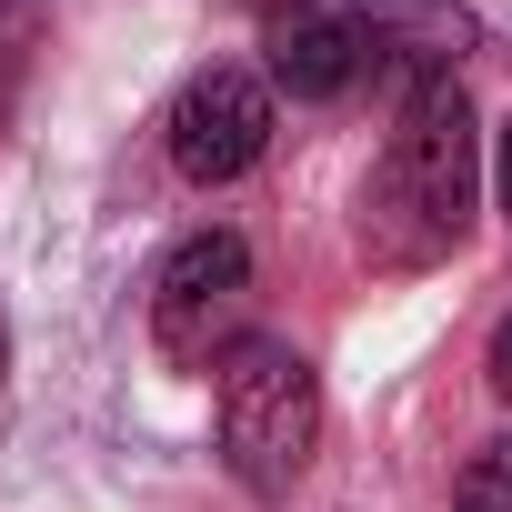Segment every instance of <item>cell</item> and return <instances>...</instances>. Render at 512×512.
Returning a JSON list of instances; mask_svg holds the SVG:
<instances>
[{
    "instance_id": "obj_1",
    "label": "cell",
    "mask_w": 512,
    "mask_h": 512,
    "mask_svg": "<svg viewBox=\"0 0 512 512\" xmlns=\"http://www.w3.org/2000/svg\"><path fill=\"white\" fill-rule=\"evenodd\" d=\"M472 191H482V131H472V101L462 81H432L402 101L392 141L372 151V181H362V251L382 272H422L472 231Z\"/></svg>"
},
{
    "instance_id": "obj_2",
    "label": "cell",
    "mask_w": 512,
    "mask_h": 512,
    "mask_svg": "<svg viewBox=\"0 0 512 512\" xmlns=\"http://www.w3.org/2000/svg\"><path fill=\"white\" fill-rule=\"evenodd\" d=\"M211 422H221V462L241 492H292L312 442H322V372L292 352V342H262L251 332L241 352H221L211 372Z\"/></svg>"
},
{
    "instance_id": "obj_3",
    "label": "cell",
    "mask_w": 512,
    "mask_h": 512,
    "mask_svg": "<svg viewBox=\"0 0 512 512\" xmlns=\"http://www.w3.org/2000/svg\"><path fill=\"white\" fill-rule=\"evenodd\" d=\"M251 251H241V231H191V241H171V262L151 272V342H161V362H181V372H221V352H241L251 332Z\"/></svg>"
},
{
    "instance_id": "obj_4",
    "label": "cell",
    "mask_w": 512,
    "mask_h": 512,
    "mask_svg": "<svg viewBox=\"0 0 512 512\" xmlns=\"http://www.w3.org/2000/svg\"><path fill=\"white\" fill-rule=\"evenodd\" d=\"M161 141H171V171H181V181H201V191L241 181L251 161L272 151V81L241 71V61L191 71L181 101H171V121H161Z\"/></svg>"
},
{
    "instance_id": "obj_5",
    "label": "cell",
    "mask_w": 512,
    "mask_h": 512,
    "mask_svg": "<svg viewBox=\"0 0 512 512\" xmlns=\"http://www.w3.org/2000/svg\"><path fill=\"white\" fill-rule=\"evenodd\" d=\"M262 51L292 101H342L372 81V0H262Z\"/></svg>"
},
{
    "instance_id": "obj_6",
    "label": "cell",
    "mask_w": 512,
    "mask_h": 512,
    "mask_svg": "<svg viewBox=\"0 0 512 512\" xmlns=\"http://www.w3.org/2000/svg\"><path fill=\"white\" fill-rule=\"evenodd\" d=\"M472 51V11H452V0H372V71L412 91L452 81V61Z\"/></svg>"
},
{
    "instance_id": "obj_7",
    "label": "cell",
    "mask_w": 512,
    "mask_h": 512,
    "mask_svg": "<svg viewBox=\"0 0 512 512\" xmlns=\"http://www.w3.org/2000/svg\"><path fill=\"white\" fill-rule=\"evenodd\" d=\"M51 41V0H0V111L21 101L31 81V51Z\"/></svg>"
},
{
    "instance_id": "obj_8",
    "label": "cell",
    "mask_w": 512,
    "mask_h": 512,
    "mask_svg": "<svg viewBox=\"0 0 512 512\" xmlns=\"http://www.w3.org/2000/svg\"><path fill=\"white\" fill-rule=\"evenodd\" d=\"M452 512H512V432H502V442H482V452L462 462Z\"/></svg>"
},
{
    "instance_id": "obj_9",
    "label": "cell",
    "mask_w": 512,
    "mask_h": 512,
    "mask_svg": "<svg viewBox=\"0 0 512 512\" xmlns=\"http://www.w3.org/2000/svg\"><path fill=\"white\" fill-rule=\"evenodd\" d=\"M482 382H492V392H502V402H512V312H502V322H492V352H482Z\"/></svg>"
},
{
    "instance_id": "obj_10",
    "label": "cell",
    "mask_w": 512,
    "mask_h": 512,
    "mask_svg": "<svg viewBox=\"0 0 512 512\" xmlns=\"http://www.w3.org/2000/svg\"><path fill=\"white\" fill-rule=\"evenodd\" d=\"M492 181H502V211H512V121H502V151H492Z\"/></svg>"
}]
</instances>
